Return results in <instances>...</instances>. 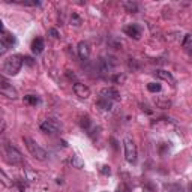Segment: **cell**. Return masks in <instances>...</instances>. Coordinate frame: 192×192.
I'll return each instance as SVG.
<instances>
[{"mask_svg": "<svg viewBox=\"0 0 192 192\" xmlns=\"http://www.w3.org/2000/svg\"><path fill=\"white\" fill-rule=\"evenodd\" d=\"M23 63H24V57H21L20 54L9 56L3 62V68H2L3 69V74H6V75H17L20 72Z\"/></svg>", "mask_w": 192, "mask_h": 192, "instance_id": "cell-1", "label": "cell"}, {"mask_svg": "<svg viewBox=\"0 0 192 192\" xmlns=\"http://www.w3.org/2000/svg\"><path fill=\"white\" fill-rule=\"evenodd\" d=\"M3 155H5L6 162H9L12 165H21L24 162L21 152L15 146H12L11 143H8V141L3 143Z\"/></svg>", "mask_w": 192, "mask_h": 192, "instance_id": "cell-2", "label": "cell"}, {"mask_svg": "<svg viewBox=\"0 0 192 192\" xmlns=\"http://www.w3.org/2000/svg\"><path fill=\"white\" fill-rule=\"evenodd\" d=\"M23 141H24V144H26L27 150L30 152V155H32L35 159H38V161H45V159L48 158L47 150H45V149H42V147H41L36 141H33L32 138L24 137V138H23Z\"/></svg>", "mask_w": 192, "mask_h": 192, "instance_id": "cell-3", "label": "cell"}, {"mask_svg": "<svg viewBox=\"0 0 192 192\" xmlns=\"http://www.w3.org/2000/svg\"><path fill=\"white\" fill-rule=\"evenodd\" d=\"M123 144H125V158H126V161H128L129 164H135V162H137V156H138L135 143H134L129 137H126V138L123 140Z\"/></svg>", "mask_w": 192, "mask_h": 192, "instance_id": "cell-4", "label": "cell"}, {"mask_svg": "<svg viewBox=\"0 0 192 192\" xmlns=\"http://www.w3.org/2000/svg\"><path fill=\"white\" fill-rule=\"evenodd\" d=\"M0 92H2L3 96H6V98H11V99H17V96H18L15 87H12V84H9L5 77L0 78Z\"/></svg>", "mask_w": 192, "mask_h": 192, "instance_id": "cell-5", "label": "cell"}, {"mask_svg": "<svg viewBox=\"0 0 192 192\" xmlns=\"http://www.w3.org/2000/svg\"><path fill=\"white\" fill-rule=\"evenodd\" d=\"M114 66H116L114 57H101V59L98 60V68H99L101 74H107V72H111Z\"/></svg>", "mask_w": 192, "mask_h": 192, "instance_id": "cell-6", "label": "cell"}, {"mask_svg": "<svg viewBox=\"0 0 192 192\" xmlns=\"http://www.w3.org/2000/svg\"><path fill=\"white\" fill-rule=\"evenodd\" d=\"M39 128H41L42 132L50 134V135H54V134H57V131H59V123H57L54 119H47V120H44V122L41 123Z\"/></svg>", "mask_w": 192, "mask_h": 192, "instance_id": "cell-7", "label": "cell"}, {"mask_svg": "<svg viewBox=\"0 0 192 192\" xmlns=\"http://www.w3.org/2000/svg\"><path fill=\"white\" fill-rule=\"evenodd\" d=\"M72 89H74V93L78 96V98H81V99H87L90 96V89L86 84H83V83H78V81L74 83Z\"/></svg>", "mask_w": 192, "mask_h": 192, "instance_id": "cell-8", "label": "cell"}, {"mask_svg": "<svg viewBox=\"0 0 192 192\" xmlns=\"http://www.w3.org/2000/svg\"><path fill=\"white\" fill-rule=\"evenodd\" d=\"M101 98L108 101H120V93L113 87H105L101 90Z\"/></svg>", "mask_w": 192, "mask_h": 192, "instance_id": "cell-9", "label": "cell"}, {"mask_svg": "<svg viewBox=\"0 0 192 192\" xmlns=\"http://www.w3.org/2000/svg\"><path fill=\"white\" fill-rule=\"evenodd\" d=\"M123 32H125L126 36H129V38H132L135 41H138L141 38V29L137 24H128V26H125L123 27Z\"/></svg>", "mask_w": 192, "mask_h": 192, "instance_id": "cell-10", "label": "cell"}, {"mask_svg": "<svg viewBox=\"0 0 192 192\" xmlns=\"http://www.w3.org/2000/svg\"><path fill=\"white\" fill-rule=\"evenodd\" d=\"M77 51H78V57L81 60H84V62L89 60V57H90V48H89V44L87 42L81 41L78 44V47H77Z\"/></svg>", "mask_w": 192, "mask_h": 192, "instance_id": "cell-11", "label": "cell"}, {"mask_svg": "<svg viewBox=\"0 0 192 192\" xmlns=\"http://www.w3.org/2000/svg\"><path fill=\"white\" fill-rule=\"evenodd\" d=\"M30 48H32V51H33L35 54H41V53L44 51V48H45L44 39H42V38H35V39L32 41Z\"/></svg>", "mask_w": 192, "mask_h": 192, "instance_id": "cell-12", "label": "cell"}, {"mask_svg": "<svg viewBox=\"0 0 192 192\" xmlns=\"http://www.w3.org/2000/svg\"><path fill=\"white\" fill-rule=\"evenodd\" d=\"M155 75H156L158 78L164 80V81L171 83V84H174V83H176L174 77H173V75H171V72H168V71H164V69H156V71H155Z\"/></svg>", "mask_w": 192, "mask_h": 192, "instance_id": "cell-13", "label": "cell"}, {"mask_svg": "<svg viewBox=\"0 0 192 192\" xmlns=\"http://www.w3.org/2000/svg\"><path fill=\"white\" fill-rule=\"evenodd\" d=\"M155 104L158 108H162V110H167L171 107V101L168 98H162V96H158V98H155Z\"/></svg>", "mask_w": 192, "mask_h": 192, "instance_id": "cell-14", "label": "cell"}, {"mask_svg": "<svg viewBox=\"0 0 192 192\" xmlns=\"http://www.w3.org/2000/svg\"><path fill=\"white\" fill-rule=\"evenodd\" d=\"M182 47L185 48V51L192 53V35H191V33H188V35L183 36V39H182Z\"/></svg>", "mask_w": 192, "mask_h": 192, "instance_id": "cell-15", "label": "cell"}, {"mask_svg": "<svg viewBox=\"0 0 192 192\" xmlns=\"http://www.w3.org/2000/svg\"><path fill=\"white\" fill-rule=\"evenodd\" d=\"M69 164H71L74 168H78V170H81V168L84 167V161H83L78 155H72V156L69 158Z\"/></svg>", "mask_w": 192, "mask_h": 192, "instance_id": "cell-16", "label": "cell"}, {"mask_svg": "<svg viewBox=\"0 0 192 192\" xmlns=\"http://www.w3.org/2000/svg\"><path fill=\"white\" fill-rule=\"evenodd\" d=\"M96 105H98L101 110H104V111H111V110H113V104H111V101L104 99V98H101L98 102H96Z\"/></svg>", "mask_w": 192, "mask_h": 192, "instance_id": "cell-17", "label": "cell"}, {"mask_svg": "<svg viewBox=\"0 0 192 192\" xmlns=\"http://www.w3.org/2000/svg\"><path fill=\"white\" fill-rule=\"evenodd\" d=\"M122 6H123L128 12H131V14H137V12H138V5H137L135 2H123Z\"/></svg>", "mask_w": 192, "mask_h": 192, "instance_id": "cell-18", "label": "cell"}, {"mask_svg": "<svg viewBox=\"0 0 192 192\" xmlns=\"http://www.w3.org/2000/svg\"><path fill=\"white\" fill-rule=\"evenodd\" d=\"M24 102L29 105H38L39 104V98L36 95H26L24 96Z\"/></svg>", "mask_w": 192, "mask_h": 192, "instance_id": "cell-19", "label": "cell"}, {"mask_svg": "<svg viewBox=\"0 0 192 192\" xmlns=\"http://www.w3.org/2000/svg\"><path fill=\"white\" fill-rule=\"evenodd\" d=\"M165 192H183V188L177 183H171L165 186Z\"/></svg>", "mask_w": 192, "mask_h": 192, "instance_id": "cell-20", "label": "cell"}, {"mask_svg": "<svg viewBox=\"0 0 192 192\" xmlns=\"http://www.w3.org/2000/svg\"><path fill=\"white\" fill-rule=\"evenodd\" d=\"M71 24H72V26H75V27H78V26H81V24H83V18H81L78 14H75V12H74V14L71 15Z\"/></svg>", "mask_w": 192, "mask_h": 192, "instance_id": "cell-21", "label": "cell"}, {"mask_svg": "<svg viewBox=\"0 0 192 192\" xmlns=\"http://www.w3.org/2000/svg\"><path fill=\"white\" fill-rule=\"evenodd\" d=\"M147 90L152 92V93H158V92L162 90V86H161L159 83H149V84H147Z\"/></svg>", "mask_w": 192, "mask_h": 192, "instance_id": "cell-22", "label": "cell"}, {"mask_svg": "<svg viewBox=\"0 0 192 192\" xmlns=\"http://www.w3.org/2000/svg\"><path fill=\"white\" fill-rule=\"evenodd\" d=\"M90 125H92V120H90V117H89V116H86V117H83V119H81V128H83V129L89 131Z\"/></svg>", "mask_w": 192, "mask_h": 192, "instance_id": "cell-23", "label": "cell"}, {"mask_svg": "<svg viewBox=\"0 0 192 192\" xmlns=\"http://www.w3.org/2000/svg\"><path fill=\"white\" fill-rule=\"evenodd\" d=\"M48 35H50L53 39H59V38H60V33H59L57 29H48Z\"/></svg>", "mask_w": 192, "mask_h": 192, "instance_id": "cell-24", "label": "cell"}, {"mask_svg": "<svg viewBox=\"0 0 192 192\" xmlns=\"http://www.w3.org/2000/svg\"><path fill=\"white\" fill-rule=\"evenodd\" d=\"M101 173H102L104 176H110V174H111V168H110V165H104V167H101Z\"/></svg>", "mask_w": 192, "mask_h": 192, "instance_id": "cell-25", "label": "cell"}, {"mask_svg": "<svg viewBox=\"0 0 192 192\" xmlns=\"http://www.w3.org/2000/svg\"><path fill=\"white\" fill-rule=\"evenodd\" d=\"M125 80H126L125 75H114V77H113V81H114V83H123Z\"/></svg>", "mask_w": 192, "mask_h": 192, "instance_id": "cell-26", "label": "cell"}, {"mask_svg": "<svg viewBox=\"0 0 192 192\" xmlns=\"http://www.w3.org/2000/svg\"><path fill=\"white\" fill-rule=\"evenodd\" d=\"M6 50H8V45H6V44H3L2 41H0V54H5V53H6Z\"/></svg>", "mask_w": 192, "mask_h": 192, "instance_id": "cell-27", "label": "cell"}, {"mask_svg": "<svg viewBox=\"0 0 192 192\" xmlns=\"http://www.w3.org/2000/svg\"><path fill=\"white\" fill-rule=\"evenodd\" d=\"M24 63L29 65V66H33V65H35V62H33L32 57H24Z\"/></svg>", "mask_w": 192, "mask_h": 192, "instance_id": "cell-28", "label": "cell"}]
</instances>
